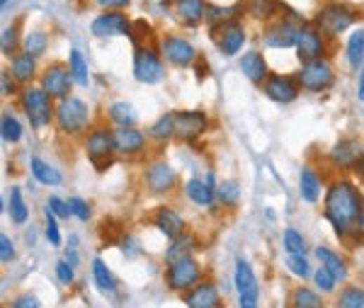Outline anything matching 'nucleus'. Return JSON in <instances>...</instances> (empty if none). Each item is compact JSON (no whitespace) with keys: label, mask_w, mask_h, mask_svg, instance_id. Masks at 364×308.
Returning <instances> with one entry per match:
<instances>
[{"label":"nucleus","mask_w":364,"mask_h":308,"mask_svg":"<svg viewBox=\"0 0 364 308\" xmlns=\"http://www.w3.org/2000/svg\"><path fill=\"white\" fill-rule=\"evenodd\" d=\"M323 214L335 228L337 238H347L350 233H364V199L360 189L350 180L330 185L323 201Z\"/></svg>","instance_id":"nucleus-1"},{"label":"nucleus","mask_w":364,"mask_h":308,"mask_svg":"<svg viewBox=\"0 0 364 308\" xmlns=\"http://www.w3.org/2000/svg\"><path fill=\"white\" fill-rule=\"evenodd\" d=\"M360 18L355 8L345 3H325L318 10V15L314 18V27L325 36V39H333L340 32H345L355 20Z\"/></svg>","instance_id":"nucleus-2"},{"label":"nucleus","mask_w":364,"mask_h":308,"mask_svg":"<svg viewBox=\"0 0 364 308\" xmlns=\"http://www.w3.org/2000/svg\"><path fill=\"white\" fill-rule=\"evenodd\" d=\"M54 119H56V126H59L61 134L78 136L88 129V121H90V107L78 98L59 100V107H56Z\"/></svg>","instance_id":"nucleus-3"},{"label":"nucleus","mask_w":364,"mask_h":308,"mask_svg":"<svg viewBox=\"0 0 364 308\" xmlns=\"http://www.w3.org/2000/svg\"><path fill=\"white\" fill-rule=\"evenodd\" d=\"M20 102H22L25 114L34 129H44L56 116L54 107H51V98L44 93V88H25L20 95Z\"/></svg>","instance_id":"nucleus-4"},{"label":"nucleus","mask_w":364,"mask_h":308,"mask_svg":"<svg viewBox=\"0 0 364 308\" xmlns=\"http://www.w3.org/2000/svg\"><path fill=\"white\" fill-rule=\"evenodd\" d=\"M86 151H88V158L93 161V166L102 173L112 166L114 161V131L105 129V126H97L88 134V141H86Z\"/></svg>","instance_id":"nucleus-5"},{"label":"nucleus","mask_w":364,"mask_h":308,"mask_svg":"<svg viewBox=\"0 0 364 308\" xmlns=\"http://www.w3.org/2000/svg\"><path fill=\"white\" fill-rule=\"evenodd\" d=\"M304 27V20L297 13H292V18H279L274 20L270 27L265 29V44L272 49H289L297 46L299 29Z\"/></svg>","instance_id":"nucleus-6"},{"label":"nucleus","mask_w":364,"mask_h":308,"mask_svg":"<svg viewBox=\"0 0 364 308\" xmlns=\"http://www.w3.org/2000/svg\"><path fill=\"white\" fill-rule=\"evenodd\" d=\"M335 76L333 68L325 58H318V61H309L302 66V71L297 73V83L299 88L311 90V93H323L333 85Z\"/></svg>","instance_id":"nucleus-7"},{"label":"nucleus","mask_w":364,"mask_h":308,"mask_svg":"<svg viewBox=\"0 0 364 308\" xmlns=\"http://www.w3.org/2000/svg\"><path fill=\"white\" fill-rule=\"evenodd\" d=\"M73 83L76 81H73L71 66H66V63H51V66H46L44 73H41V88H44V93L54 100L71 98Z\"/></svg>","instance_id":"nucleus-8"},{"label":"nucleus","mask_w":364,"mask_h":308,"mask_svg":"<svg viewBox=\"0 0 364 308\" xmlns=\"http://www.w3.org/2000/svg\"><path fill=\"white\" fill-rule=\"evenodd\" d=\"M212 39L216 44V49L224 56H236L245 44V29L238 20H226V22L212 27Z\"/></svg>","instance_id":"nucleus-9"},{"label":"nucleus","mask_w":364,"mask_h":308,"mask_svg":"<svg viewBox=\"0 0 364 308\" xmlns=\"http://www.w3.org/2000/svg\"><path fill=\"white\" fill-rule=\"evenodd\" d=\"M134 76L139 83L156 85L163 78V61L153 46H139L134 49Z\"/></svg>","instance_id":"nucleus-10"},{"label":"nucleus","mask_w":364,"mask_h":308,"mask_svg":"<svg viewBox=\"0 0 364 308\" xmlns=\"http://www.w3.org/2000/svg\"><path fill=\"white\" fill-rule=\"evenodd\" d=\"M161 56L166 58L168 63H173V66H192V63H197V58H199L197 51H194V46L177 34L163 36L161 39Z\"/></svg>","instance_id":"nucleus-11"},{"label":"nucleus","mask_w":364,"mask_h":308,"mask_svg":"<svg viewBox=\"0 0 364 308\" xmlns=\"http://www.w3.org/2000/svg\"><path fill=\"white\" fill-rule=\"evenodd\" d=\"M90 32L97 39H107V36H114V34H126L129 36L131 32V20L126 18L121 10H105L102 15L90 22Z\"/></svg>","instance_id":"nucleus-12"},{"label":"nucleus","mask_w":364,"mask_h":308,"mask_svg":"<svg viewBox=\"0 0 364 308\" xmlns=\"http://www.w3.org/2000/svg\"><path fill=\"white\" fill-rule=\"evenodd\" d=\"M199 274H202L199 265L194 262L192 257H184V260H177V262L168 265L166 281L173 291H184V289H189V286L197 284Z\"/></svg>","instance_id":"nucleus-13"},{"label":"nucleus","mask_w":364,"mask_h":308,"mask_svg":"<svg viewBox=\"0 0 364 308\" xmlns=\"http://www.w3.org/2000/svg\"><path fill=\"white\" fill-rule=\"evenodd\" d=\"M323 54H325V36L314 25H304L297 36V56L304 63H309V61H318Z\"/></svg>","instance_id":"nucleus-14"},{"label":"nucleus","mask_w":364,"mask_h":308,"mask_svg":"<svg viewBox=\"0 0 364 308\" xmlns=\"http://www.w3.org/2000/svg\"><path fill=\"white\" fill-rule=\"evenodd\" d=\"M262 90H265L267 98L274 100V102H282V105L294 102V100L299 98V83L289 76H277V73L262 83Z\"/></svg>","instance_id":"nucleus-15"},{"label":"nucleus","mask_w":364,"mask_h":308,"mask_svg":"<svg viewBox=\"0 0 364 308\" xmlns=\"http://www.w3.org/2000/svg\"><path fill=\"white\" fill-rule=\"evenodd\" d=\"M177 182V175L168 163H153L146 170V187L151 189L153 194H168Z\"/></svg>","instance_id":"nucleus-16"},{"label":"nucleus","mask_w":364,"mask_h":308,"mask_svg":"<svg viewBox=\"0 0 364 308\" xmlns=\"http://www.w3.org/2000/svg\"><path fill=\"white\" fill-rule=\"evenodd\" d=\"M207 129V114L204 112H175V136L182 141H194Z\"/></svg>","instance_id":"nucleus-17"},{"label":"nucleus","mask_w":364,"mask_h":308,"mask_svg":"<svg viewBox=\"0 0 364 308\" xmlns=\"http://www.w3.org/2000/svg\"><path fill=\"white\" fill-rule=\"evenodd\" d=\"M153 226H156L166 238H170V241L180 238L182 233L187 231L184 219L177 214L175 209H170V206H161V209L156 211V216H153Z\"/></svg>","instance_id":"nucleus-18"},{"label":"nucleus","mask_w":364,"mask_h":308,"mask_svg":"<svg viewBox=\"0 0 364 308\" xmlns=\"http://www.w3.org/2000/svg\"><path fill=\"white\" fill-rule=\"evenodd\" d=\"M362 156H364L362 146H360V141H355V139H342L340 143H335L333 151H330V161H333L337 168L360 166Z\"/></svg>","instance_id":"nucleus-19"},{"label":"nucleus","mask_w":364,"mask_h":308,"mask_svg":"<svg viewBox=\"0 0 364 308\" xmlns=\"http://www.w3.org/2000/svg\"><path fill=\"white\" fill-rule=\"evenodd\" d=\"M173 8L184 27H197L199 22H204V13H207L204 0H173Z\"/></svg>","instance_id":"nucleus-20"},{"label":"nucleus","mask_w":364,"mask_h":308,"mask_svg":"<svg viewBox=\"0 0 364 308\" xmlns=\"http://www.w3.org/2000/svg\"><path fill=\"white\" fill-rule=\"evenodd\" d=\"M184 194L189 196V201H194L197 206H212L214 204V196H216V189H214V175L209 173L207 180H189L184 185Z\"/></svg>","instance_id":"nucleus-21"},{"label":"nucleus","mask_w":364,"mask_h":308,"mask_svg":"<svg viewBox=\"0 0 364 308\" xmlns=\"http://www.w3.org/2000/svg\"><path fill=\"white\" fill-rule=\"evenodd\" d=\"M144 146H146V136L139 129H134V126L114 131V151L119 156H134V153L144 151Z\"/></svg>","instance_id":"nucleus-22"},{"label":"nucleus","mask_w":364,"mask_h":308,"mask_svg":"<svg viewBox=\"0 0 364 308\" xmlns=\"http://www.w3.org/2000/svg\"><path fill=\"white\" fill-rule=\"evenodd\" d=\"M184 304L187 308H219V289L212 281H202L184 296Z\"/></svg>","instance_id":"nucleus-23"},{"label":"nucleus","mask_w":364,"mask_h":308,"mask_svg":"<svg viewBox=\"0 0 364 308\" xmlns=\"http://www.w3.org/2000/svg\"><path fill=\"white\" fill-rule=\"evenodd\" d=\"M238 66H241L243 76H245L250 83H265L267 78H270L265 58L257 54V51H248V54H243L241 61H238Z\"/></svg>","instance_id":"nucleus-24"},{"label":"nucleus","mask_w":364,"mask_h":308,"mask_svg":"<svg viewBox=\"0 0 364 308\" xmlns=\"http://www.w3.org/2000/svg\"><path fill=\"white\" fill-rule=\"evenodd\" d=\"M234 281H236V289H238V296H260L257 291V279H255V272L250 269V265L245 262L243 257L236 260V274H234Z\"/></svg>","instance_id":"nucleus-25"},{"label":"nucleus","mask_w":364,"mask_h":308,"mask_svg":"<svg viewBox=\"0 0 364 308\" xmlns=\"http://www.w3.org/2000/svg\"><path fill=\"white\" fill-rule=\"evenodd\" d=\"M316 257H318L321 267H325L337 281H345L347 279V265L345 260L340 257L337 253H333L330 248H316Z\"/></svg>","instance_id":"nucleus-26"},{"label":"nucleus","mask_w":364,"mask_h":308,"mask_svg":"<svg viewBox=\"0 0 364 308\" xmlns=\"http://www.w3.org/2000/svg\"><path fill=\"white\" fill-rule=\"evenodd\" d=\"M10 73L18 83H29L36 73V58L29 56L27 51H20L18 56H13L10 61Z\"/></svg>","instance_id":"nucleus-27"},{"label":"nucleus","mask_w":364,"mask_h":308,"mask_svg":"<svg viewBox=\"0 0 364 308\" xmlns=\"http://www.w3.org/2000/svg\"><path fill=\"white\" fill-rule=\"evenodd\" d=\"M29 170H32V178H34L39 185H46V187H56V185H61V180H63L59 170L54 166H49V163H44L41 158H32Z\"/></svg>","instance_id":"nucleus-28"},{"label":"nucleus","mask_w":364,"mask_h":308,"mask_svg":"<svg viewBox=\"0 0 364 308\" xmlns=\"http://www.w3.org/2000/svg\"><path fill=\"white\" fill-rule=\"evenodd\" d=\"M299 194H302V199L309 201V204H316V201H318L321 180L311 168H304L302 175H299Z\"/></svg>","instance_id":"nucleus-29"},{"label":"nucleus","mask_w":364,"mask_h":308,"mask_svg":"<svg viewBox=\"0 0 364 308\" xmlns=\"http://www.w3.org/2000/svg\"><path fill=\"white\" fill-rule=\"evenodd\" d=\"M107 114H109V121H112V124H117L119 129H131V126L136 124V109L131 107L129 102L109 105Z\"/></svg>","instance_id":"nucleus-30"},{"label":"nucleus","mask_w":364,"mask_h":308,"mask_svg":"<svg viewBox=\"0 0 364 308\" xmlns=\"http://www.w3.org/2000/svg\"><path fill=\"white\" fill-rule=\"evenodd\" d=\"M93 279L102 294H114L117 291V279H114V274L109 272V267L102 260H95L93 262Z\"/></svg>","instance_id":"nucleus-31"},{"label":"nucleus","mask_w":364,"mask_h":308,"mask_svg":"<svg viewBox=\"0 0 364 308\" xmlns=\"http://www.w3.org/2000/svg\"><path fill=\"white\" fill-rule=\"evenodd\" d=\"M243 8L252 20H270L279 10V0H245Z\"/></svg>","instance_id":"nucleus-32"},{"label":"nucleus","mask_w":364,"mask_h":308,"mask_svg":"<svg viewBox=\"0 0 364 308\" xmlns=\"http://www.w3.org/2000/svg\"><path fill=\"white\" fill-rule=\"evenodd\" d=\"M192 248H194V238L189 236V233H182L180 238L170 241V248L166 250V262L173 265V262H177V260L189 257V250H192Z\"/></svg>","instance_id":"nucleus-33"},{"label":"nucleus","mask_w":364,"mask_h":308,"mask_svg":"<svg viewBox=\"0 0 364 308\" xmlns=\"http://www.w3.org/2000/svg\"><path fill=\"white\" fill-rule=\"evenodd\" d=\"M8 214H10V219H13V224H18V226H22L25 221L29 219V209H27V204H25L22 192H20L18 187L10 189V206H8Z\"/></svg>","instance_id":"nucleus-34"},{"label":"nucleus","mask_w":364,"mask_h":308,"mask_svg":"<svg viewBox=\"0 0 364 308\" xmlns=\"http://www.w3.org/2000/svg\"><path fill=\"white\" fill-rule=\"evenodd\" d=\"M347 61L352 68H360L364 63V32L357 29L347 39Z\"/></svg>","instance_id":"nucleus-35"},{"label":"nucleus","mask_w":364,"mask_h":308,"mask_svg":"<svg viewBox=\"0 0 364 308\" xmlns=\"http://www.w3.org/2000/svg\"><path fill=\"white\" fill-rule=\"evenodd\" d=\"M149 134H151V139H156V141H168L170 136H175V112L163 114L161 119L151 126Z\"/></svg>","instance_id":"nucleus-36"},{"label":"nucleus","mask_w":364,"mask_h":308,"mask_svg":"<svg viewBox=\"0 0 364 308\" xmlns=\"http://www.w3.org/2000/svg\"><path fill=\"white\" fill-rule=\"evenodd\" d=\"M68 66H71V73H73V81H76L81 88H86L90 83V76H88V63L83 54L78 49H71V56H68Z\"/></svg>","instance_id":"nucleus-37"},{"label":"nucleus","mask_w":364,"mask_h":308,"mask_svg":"<svg viewBox=\"0 0 364 308\" xmlns=\"http://www.w3.org/2000/svg\"><path fill=\"white\" fill-rule=\"evenodd\" d=\"M0 134H3L5 143H18L22 139V124L18 121V116H13L10 112H3V119H0Z\"/></svg>","instance_id":"nucleus-38"},{"label":"nucleus","mask_w":364,"mask_h":308,"mask_svg":"<svg viewBox=\"0 0 364 308\" xmlns=\"http://www.w3.org/2000/svg\"><path fill=\"white\" fill-rule=\"evenodd\" d=\"M46 46H49V39H46L44 32H29V34H25V39H22V51H27V54L34 58L44 56Z\"/></svg>","instance_id":"nucleus-39"},{"label":"nucleus","mask_w":364,"mask_h":308,"mask_svg":"<svg viewBox=\"0 0 364 308\" xmlns=\"http://www.w3.org/2000/svg\"><path fill=\"white\" fill-rule=\"evenodd\" d=\"M292 308H323V301L314 289H297L292 294Z\"/></svg>","instance_id":"nucleus-40"},{"label":"nucleus","mask_w":364,"mask_h":308,"mask_svg":"<svg viewBox=\"0 0 364 308\" xmlns=\"http://www.w3.org/2000/svg\"><path fill=\"white\" fill-rule=\"evenodd\" d=\"M216 196L224 206H236L238 204V196H241V187L236 180H226L216 187Z\"/></svg>","instance_id":"nucleus-41"},{"label":"nucleus","mask_w":364,"mask_h":308,"mask_svg":"<svg viewBox=\"0 0 364 308\" xmlns=\"http://www.w3.org/2000/svg\"><path fill=\"white\" fill-rule=\"evenodd\" d=\"M20 22H13L10 27L3 29V39H0V49H3L5 56H18V34H20Z\"/></svg>","instance_id":"nucleus-42"},{"label":"nucleus","mask_w":364,"mask_h":308,"mask_svg":"<svg viewBox=\"0 0 364 308\" xmlns=\"http://www.w3.org/2000/svg\"><path fill=\"white\" fill-rule=\"evenodd\" d=\"M284 250L289 255H304L306 253V241L297 228H287L284 231Z\"/></svg>","instance_id":"nucleus-43"},{"label":"nucleus","mask_w":364,"mask_h":308,"mask_svg":"<svg viewBox=\"0 0 364 308\" xmlns=\"http://www.w3.org/2000/svg\"><path fill=\"white\" fill-rule=\"evenodd\" d=\"M340 308H364V291L360 286H347L340 294Z\"/></svg>","instance_id":"nucleus-44"},{"label":"nucleus","mask_w":364,"mask_h":308,"mask_svg":"<svg viewBox=\"0 0 364 308\" xmlns=\"http://www.w3.org/2000/svg\"><path fill=\"white\" fill-rule=\"evenodd\" d=\"M44 236H46V241H49L54 248H59V246H61L59 224H56V216L51 214V211H46V214H44Z\"/></svg>","instance_id":"nucleus-45"},{"label":"nucleus","mask_w":364,"mask_h":308,"mask_svg":"<svg viewBox=\"0 0 364 308\" xmlns=\"http://www.w3.org/2000/svg\"><path fill=\"white\" fill-rule=\"evenodd\" d=\"M68 209H71V216H76L78 221H88L90 219V204L81 196H68Z\"/></svg>","instance_id":"nucleus-46"},{"label":"nucleus","mask_w":364,"mask_h":308,"mask_svg":"<svg viewBox=\"0 0 364 308\" xmlns=\"http://www.w3.org/2000/svg\"><path fill=\"white\" fill-rule=\"evenodd\" d=\"M287 267L292 269L297 277H302V279H306L311 274L309 260H306L304 255H289V257H287Z\"/></svg>","instance_id":"nucleus-47"},{"label":"nucleus","mask_w":364,"mask_h":308,"mask_svg":"<svg viewBox=\"0 0 364 308\" xmlns=\"http://www.w3.org/2000/svg\"><path fill=\"white\" fill-rule=\"evenodd\" d=\"M314 281H316V286H318L321 291H333L337 279H335L333 274H330L325 267H318V269L314 272Z\"/></svg>","instance_id":"nucleus-48"},{"label":"nucleus","mask_w":364,"mask_h":308,"mask_svg":"<svg viewBox=\"0 0 364 308\" xmlns=\"http://www.w3.org/2000/svg\"><path fill=\"white\" fill-rule=\"evenodd\" d=\"M46 211H51L56 219H68V216H71L68 201H63L61 196H49V201H46Z\"/></svg>","instance_id":"nucleus-49"},{"label":"nucleus","mask_w":364,"mask_h":308,"mask_svg":"<svg viewBox=\"0 0 364 308\" xmlns=\"http://www.w3.org/2000/svg\"><path fill=\"white\" fill-rule=\"evenodd\" d=\"M56 277H59L61 284H73V279H76V272H73V265L68 262V260H61L59 265H56Z\"/></svg>","instance_id":"nucleus-50"},{"label":"nucleus","mask_w":364,"mask_h":308,"mask_svg":"<svg viewBox=\"0 0 364 308\" xmlns=\"http://www.w3.org/2000/svg\"><path fill=\"white\" fill-rule=\"evenodd\" d=\"M10 308H41V304L34 294H22L10 304Z\"/></svg>","instance_id":"nucleus-51"},{"label":"nucleus","mask_w":364,"mask_h":308,"mask_svg":"<svg viewBox=\"0 0 364 308\" xmlns=\"http://www.w3.org/2000/svg\"><path fill=\"white\" fill-rule=\"evenodd\" d=\"M13 257H15V246H13V241L3 233V236H0V260H3V262H10Z\"/></svg>","instance_id":"nucleus-52"},{"label":"nucleus","mask_w":364,"mask_h":308,"mask_svg":"<svg viewBox=\"0 0 364 308\" xmlns=\"http://www.w3.org/2000/svg\"><path fill=\"white\" fill-rule=\"evenodd\" d=\"M93 5H97V8H105V10H121L129 5V0H90Z\"/></svg>","instance_id":"nucleus-53"},{"label":"nucleus","mask_w":364,"mask_h":308,"mask_svg":"<svg viewBox=\"0 0 364 308\" xmlns=\"http://www.w3.org/2000/svg\"><path fill=\"white\" fill-rule=\"evenodd\" d=\"M0 81H3V95H13L15 85H13V81H10V71H3Z\"/></svg>","instance_id":"nucleus-54"},{"label":"nucleus","mask_w":364,"mask_h":308,"mask_svg":"<svg viewBox=\"0 0 364 308\" xmlns=\"http://www.w3.org/2000/svg\"><path fill=\"white\" fill-rule=\"evenodd\" d=\"M241 308H257L255 296H241Z\"/></svg>","instance_id":"nucleus-55"},{"label":"nucleus","mask_w":364,"mask_h":308,"mask_svg":"<svg viewBox=\"0 0 364 308\" xmlns=\"http://www.w3.org/2000/svg\"><path fill=\"white\" fill-rule=\"evenodd\" d=\"M357 98H360V102H364V68L360 73V90H357Z\"/></svg>","instance_id":"nucleus-56"},{"label":"nucleus","mask_w":364,"mask_h":308,"mask_svg":"<svg viewBox=\"0 0 364 308\" xmlns=\"http://www.w3.org/2000/svg\"><path fill=\"white\" fill-rule=\"evenodd\" d=\"M360 173L364 175V156H362V161H360Z\"/></svg>","instance_id":"nucleus-57"},{"label":"nucleus","mask_w":364,"mask_h":308,"mask_svg":"<svg viewBox=\"0 0 364 308\" xmlns=\"http://www.w3.org/2000/svg\"><path fill=\"white\" fill-rule=\"evenodd\" d=\"M10 3V0H0V5H3V8H5V5H8Z\"/></svg>","instance_id":"nucleus-58"}]
</instances>
